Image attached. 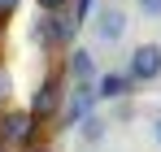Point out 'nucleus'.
<instances>
[{
  "instance_id": "9d476101",
  "label": "nucleus",
  "mask_w": 161,
  "mask_h": 152,
  "mask_svg": "<svg viewBox=\"0 0 161 152\" xmlns=\"http://www.w3.org/2000/svg\"><path fill=\"white\" fill-rule=\"evenodd\" d=\"M35 4H39V9H44V13H61V9H65V4H70V0H35Z\"/></svg>"
},
{
  "instance_id": "423d86ee",
  "label": "nucleus",
  "mask_w": 161,
  "mask_h": 152,
  "mask_svg": "<svg viewBox=\"0 0 161 152\" xmlns=\"http://www.w3.org/2000/svg\"><path fill=\"white\" fill-rule=\"evenodd\" d=\"M131 87H135V83H131L126 74H100L92 91H96V100H122V96H126Z\"/></svg>"
},
{
  "instance_id": "4468645a",
  "label": "nucleus",
  "mask_w": 161,
  "mask_h": 152,
  "mask_svg": "<svg viewBox=\"0 0 161 152\" xmlns=\"http://www.w3.org/2000/svg\"><path fill=\"white\" fill-rule=\"evenodd\" d=\"M157 139H161V117H157Z\"/></svg>"
},
{
  "instance_id": "1a4fd4ad",
  "label": "nucleus",
  "mask_w": 161,
  "mask_h": 152,
  "mask_svg": "<svg viewBox=\"0 0 161 152\" xmlns=\"http://www.w3.org/2000/svg\"><path fill=\"white\" fill-rule=\"evenodd\" d=\"M139 13L144 18H161V0H139Z\"/></svg>"
},
{
  "instance_id": "f03ea898",
  "label": "nucleus",
  "mask_w": 161,
  "mask_h": 152,
  "mask_svg": "<svg viewBox=\"0 0 161 152\" xmlns=\"http://www.w3.org/2000/svg\"><path fill=\"white\" fill-rule=\"evenodd\" d=\"M0 139H4L9 148H31V144L39 139V122L31 117L26 109H18V113H4V117H0Z\"/></svg>"
},
{
  "instance_id": "39448f33",
  "label": "nucleus",
  "mask_w": 161,
  "mask_h": 152,
  "mask_svg": "<svg viewBox=\"0 0 161 152\" xmlns=\"http://www.w3.org/2000/svg\"><path fill=\"white\" fill-rule=\"evenodd\" d=\"M61 100H65V109H61V113H65V122H70V126H79L83 117L96 109V91H92V83H74V91H70V96H61Z\"/></svg>"
},
{
  "instance_id": "f257e3e1",
  "label": "nucleus",
  "mask_w": 161,
  "mask_h": 152,
  "mask_svg": "<svg viewBox=\"0 0 161 152\" xmlns=\"http://www.w3.org/2000/svg\"><path fill=\"white\" fill-rule=\"evenodd\" d=\"M61 96H65V83H61V74H48L39 87H35V96H31V117L35 122H48V117H57L61 113Z\"/></svg>"
},
{
  "instance_id": "ddd939ff",
  "label": "nucleus",
  "mask_w": 161,
  "mask_h": 152,
  "mask_svg": "<svg viewBox=\"0 0 161 152\" xmlns=\"http://www.w3.org/2000/svg\"><path fill=\"white\" fill-rule=\"evenodd\" d=\"M13 9H18V0H0V18H9Z\"/></svg>"
},
{
  "instance_id": "f8f14e48",
  "label": "nucleus",
  "mask_w": 161,
  "mask_h": 152,
  "mask_svg": "<svg viewBox=\"0 0 161 152\" xmlns=\"http://www.w3.org/2000/svg\"><path fill=\"white\" fill-rule=\"evenodd\" d=\"M9 100V74H4V70H0V104Z\"/></svg>"
},
{
  "instance_id": "9b49d317",
  "label": "nucleus",
  "mask_w": 161,
  "mask_h": 152,
  "mask_svg": "<svg viewBox=\"0 0 161 152\" xmlns=\"http://www.w3.org/2000/svg\"><path fill=\"white\" fill-rule=\"evenodd\" d=\"M87 13H92V0H79V9H74V18H70V22L83 26V18H87Z\"/></svg>"
},
{
  "instance_id": "20e7f679",
  "label": "nucleus",
  "mask_w": 161,
  "mask_h": 152,
  "mask_svg": "<svg viewBox=\"0 0 161 152\" xmlns=\"http://www.w3.org/2000/svg\"><path fill=\"white\" fill-rule=\"evenodd\" d=\"M122 35H126L122 4H100V9H96V39H100V44H118Z\"/></svg>"
},
{
  "instance_id": "7ed1b4c3",
  "label": "nucleus",
  "mask_w": 161,
  "mask_h": 152,
  "mask_svg": "<svg viewBox=\"0 0 161 152\" xmlns=\"http://www.w3.org/2000/svg\"><path fill=\"white\" fill-rule=\"evenodd\" d=\"M126 78L131 83H157L161 78V44H139L126 61Z\"/></svg>"
},
{
  "instance_id": "0eeeda50",
  "label": "nucleus",
  "mask_w": 161,
  "mask_h": 152,
  "mask_svg": "<svg viewBox=\"0 0 161 152\" xmlns=\"http://www.w3.org/2000/svg\"><path fill=\"white\" fill-rule=\"evenodd\" d=\"M65 65H70V74L79 78V83H92V78H96V61H92V52H87V48H74Z\"/></svg>"
},
{
  "instance_id": "6e6552de",
  "label": "nucleus",
  "mask_w": 161,
  "mask_h": 152,
  "mask_svg": "<svg viewBox=\"0 0 161 152\" xmlns=\"http://www.w3.org/2000/svg\"><path fill=\"white\" fill-rule=\"evenodd\" d=\"M79 126H83L79 135L87 139V144H96V139H105V117H96V113H87V117H83Z\"/></svg>"
}]
</instances>
